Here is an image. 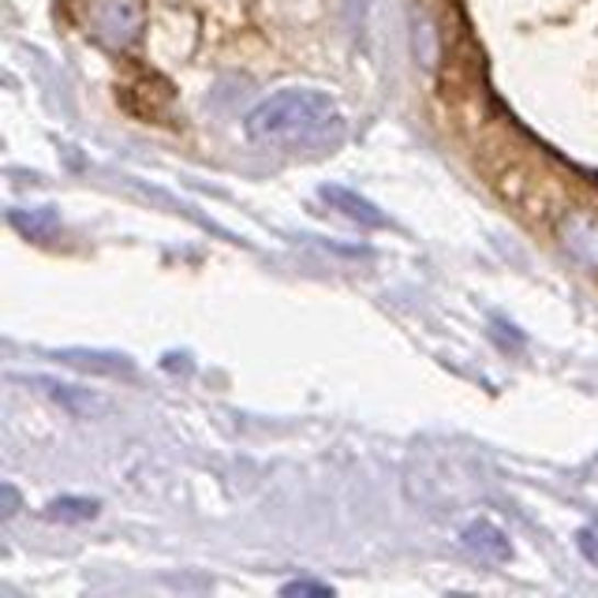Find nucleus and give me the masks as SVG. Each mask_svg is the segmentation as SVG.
<instances>
[{
    "label": "nucleus",
    "instance_id": "nucleus-1",
    "mask_svg": "<svg viewBox=\"0 0 598 598\" xmlns=\"http://www.w3.org/2000/svg\"><path fill=\"white\" fill-rule=\"evenodd\" d=\"M244 132L251 143L273 146V150H300V146H321L340 139L345 113L326 90L289 87L278 90L247 113Z\"/></svg>",
    "mask_w": 598,
    "mask_h": 598
},
{
    "label": "nucleus",
    "instance_id": "nucleus-10",
    "mask_svg": "<svg viewBox=\"0 0 598 598\" xmlns=\"http://www.w3.org/2000/svg\"><path fill=\"white\" fill-rule=\"evenodd\" d=\"M4 517H15V509H20V494H15V486H4Z\"/></svg>",
    "mask_w": 598,
    "mask_h": 598
},
{
    "label": "nucleus",
    "instance_id": "nucleus-4",
    "mask_svg": "<svg viewBox=\"0 0 598 598\" xmlns=\"http://www.w3.org/2000/svg\"><path fill=\"white\" fill-rule=\"evenodd\" d=\"M464 546L467 550H475L478 557H490V561H505L512 554L509 550V539H505V531L501 528H494L490 520H475V523H467L464 528Z\"/></svg>",
    "mask_w": 598,
    "mask_h": 598
},
{
    "label": "nucleus",
    "instance_id": "nucleus-9",
    "mask_svg": "<svg viewBox=\"0 0 598 598\" xmlns=\"http://www.w3.org/2000/svg\"><path fill=\"white\" fill-rule=\"evenodd\" d=\"M281 595H334L329 584H311V579H296V584H284Z\"/></svg>",
    "mask_w": 598,
    "mask_h": 598
},
{
    "label": "nucleus",
    "instance_id": "nucleus-11",
    "mask_svg": "<svg viewBox=\"0 0 598 598\" xmlns=\"http://www.w3.org/2000/svg\"><path fill=\"white\" fill-rule=\"evenodd\" d=\"M579 546H584V554H587V557L598 561V542H595L591 531H584V535H579Z\"/></svg>",
    "mask_w": 598,
    "mask_h": 598
},
{
    "label": "nucleus",
    "instance_id": "nucleus-8",
    "mask_svg": "<svg viewBox=\"0 0 598 598\" xmlns=\"http://www.w3.org/2000/svg\"><path fill=\"white\" fill-rule=\"evenodd\" d=\"M45 512H49L53 520L79 523V520H94L98 517V501L94 498H76V494H64V498H53Z\"/></svg>",
    "mask_w": 598,
    "mask_h": 598
},
{
    "label": "nucleus",
    "instance_id": "nucleus-3",
    "mask_svg": "<svg viewBox=\"0 0 598 598\" xmlns=\"http://www.w3.org/2000/svg\"><path fill=\"white\" fill-rule=\"evenodd\" d=\"M94 23L105 42L127 45L135 38V31H139V8H135L132 0H105V4L98 8Z\"/></svg>",
    "mask_w": 598,
    "mask_h": 598
},
{
    "label": "nucleus",
    "instance_id": "nucleus-7",
    "mask_svg": "<svg viewBox=\"0 0 598 598\" xmlns=\"http://www.w3.org/2000/svg\"><path fill=\"white\" fill-rule=\"evenodd\" d=\"M45 390H49L53 400H60L64 408L71 411V416H94V411H105V400L94 397V393H71V385H57V382H42Z\"/></svg>",
    "mask_w": 598,
    "mask_h": 598
},
{
    "label": "nucleus",
    "instance_id": "nucleus-5",
    "mask_svg": "<svg viewBox=\"0 0 598 598\" xmlns=\"http://www.w3.org/2000/svg\"><path fill=\"white\" fill-rule=\"evenodd\" d=\"M12 228H20L26 239H49L60 228V214L53 206H34V210H12L8 214Z\"/></svg>",
    "mask_w": 598,
    "mask_h": 598
},
{
    "label": "nucleus",
    "instance_id": "nucleus-6",
    "mask_svg": "<svg viewBox=\"0 0 598 598\" xmlns=\"http://www.w3.org/2000/svg\"><path fill=\"white\" fill-rule=\"evenodd\" d=\"M64 363L82 366V371H98V374H132V359L116 356V352H87V348H71L64 352Z\"/></svg>",
    "mask_w": 598,
    "mask_h": 598
},
{
    "label": "nucleus",
    "instance_id": "nucleus-2",
    "mask_svg": "<svg viewBox=\"0 0 598 598\" xmlns=\"http://www.w3.org/2000/svg\"><path fill=\"white\" fill-rule=\"evenodd\" d=\"M318 195H321V202H329V210H337L340 217L356 221V225H363V228H385V225H390V217H385L371 199H363L352 188H340V183H326V188H321Z\"/></svg>",
    "mask_w": 598,
    "mask_h": 598
}]
</instances>
